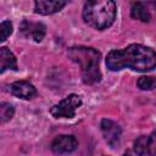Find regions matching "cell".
<instances>
[{
	"mask_svg": "<svg viewBox=\"0 0 156 156\" xmlns=\"http://www.w3.org/2000/svg\"><path fill=\"white\" fill-rule=\"evenodd\" d=\"M15 113V108L12 105H10L9 102H2L0 106V117H1V122L5 123L7 121H10L13 117Z\"/></svg>",
	"mask_w": 156,
	"mask_h": 156,
	"instance_id": "14",
	"label": "cell"
},
{
	"mask_svg": "<svg viewBox=\"0 0 156 156\" xmlns=\"http://www.w3.org/2000/svg\"><path fill=\"white\" fill-rule=\"evenodd\" d=\"M100 127H101V133H102L105 141L112 149L118 147V145L121 143V136H122V129H121L119 124H117L116 122H113L111 119L105 118L101 121Z\"/></svg>",
	"mask_w": 156,
	"mask_h": 156,
	"instance_id": "5",
	"label": "cell"
},
{
	"mask_svg": "<svg viewBox=\"0 0 156 156\" xmlns=\"http://www.w3.org/2000/svg\"><path fill=\"white\" fill-rule=\"evenodd\" d=\"M66 6V1H49V0H38L34 2V11L37 13L48 16L58 12Z\"/></svg>",
	"mask_w": 156,
	"mask_h": 156,
	"instance_id": "9",
	"label": "cell"
},
{
	"mask_svg": "<svg viewBox=\"0 0 156 156\" xmlns=\"http://www.w3.org/2000/svg\"><path fill=\"white\" fill-rule=\"evenodd\" d=\"M11 93L20 98V99H24V100H29L33 99L37 95V89L34 88V85L27 80H17L15 83L11 84Z\"/></svg>",
	"mask_w": 156,
	"mask_h": 156,
	"instance_id": "8",
	"label": "cell"
},
{
	"mask_svg": "<svg viewBox=\"0 0 156 156\" xmlns=\"http://www.w3.org/2000/svg\"><path fill=\"white\" fill-rule=\"evenodd\" d=\"M78 141L73 135H58L56 136L51 143V150L52 152L61 155V154H68L77 149Z\"/></svg>",
	"mask_w": 156,
	"mask_h": 156,
	"instance_id": "7",
	"label": "cell"
},
{
	"mask_svg": "<svg viewBox=\"0 0 156 156\" xmlns=\"http://www.w3.org/2000/svg\"><path fill=\"white\" fill-rule=\"evenodd\" d=\"M147 154L150 156H156V132L149 135V150Z\"/></svg>",
	"mask_w": 156,
	"mask_h": 156,
	"instance_id": "16",
	"label": "cell"
},
{
	"mask_svg": "<svg viewBox=\"0 0 156 156\" xmlns=\"http://www.w3.org/2000/svg\"><path fill=\"white\" fill-rule=\"evenodd\" d=\"M106 66L111 71L130 68L147 72L156 67V51L141 44H130L122 50H111L106 56Z\"/></svg>",
	"mask_w": 156,
	"mask_h": 156,
	"instance_id": "1",
	"label": "cell"
},
{
	"mask_svg": "<svg viewBox=\"0 0 156 156\" xmlns=\"http://www.w3.org/2000/svg\"><path fill=\"white\" fill-rule=\"evenodd\" d=\"M130 16L134 20H139L141 22H150L151 15L147 6L143 2H134L130 7Z\"/></svg>",
	"mask_w": 156,
	"mask_h": 156,
	"instance_id": "11",
	"label": "cell"
},
{
	"mask_svg": "<svg viewBox=\"0 0 156 156\" xmlns=\"http://www.w3.org/2000/svg\"><path fill=\"white\" fill-rule=\"evenodd\" d=\"M68 57L80 66L82 79L85 84H96L101 80L100 58L101 55L94 48L73 46L68 50Z\"/></svg>",
	"mask_w": 156,
	"mask_h": 156,
	"instance_id": "2",
	"label": "cell"
},
{
	"mask_svg": "<svg viewBox=\"0 0 156 156\" xmlns=\"http://www.w3.org/2000/svg\"><path fill=\"white\" fill-rule=\"evenodd\" d=\"M82 98L77 94H69L58 104L50 108V113L55 118H72L76 116V111L82 106Z\"/></svg>",
	"mask_w": 156,
	"mask_h": 156,
	"instance_id": "4",
	"label": "cell"
},
{
	"mask_svg": "<svg viewBox=\"0 0 156 156\" xmlns=\"http://www.w3.org/2000/svg\"><path fill=\"white\" fill-rule=\"evenodd\" d=\"M123 156H132V155H130V154H129V152H126V154H124V155H123Z\"/></svg>",
	"mask_w": 156,
	"mask_h": 156,
	"instance_id": "17",
	"label": "cell"
},
{
	"mask_svg": "<svg viewBox=\"0 0 156 156\" xmlns=\"http://www.w3.org/2000/svg\"><path fill=\"white\" fill-rule=\"evenodd\" d=\"M149 150V136L141 135L134 141V152L138 156H144Z\"/></svg>",
	"mask_w": 156,
	"mask_h": 156,
	"instance_id": "12",
	"label": "cell"
},
{
	"mask_svg": "<svg viewBox=\"0 0 156 156\" xmlns=\"http://www.w3.org/2000/svg\"><path fill=\"white\" fill-rule=\"evenodd\" d=\"M0 63H1V66H0V72L1 73H4L6 69H13V71L18 69L16 56L6 46H2L0 49Z\"/></svg>",
	"mask_w": 156,
	"mask_h": 156,
	"instance_id": "10",
	"label": "cell"
},
{
	"mask_svg": "<svg viewBox=\"0 0 156 156\" xmlns=\"http://www.w3.org/2000/svg\"><path fill=\"white\" fill-rule=\"evenodd\" d=\"M12 23L10 21H2L0 24V32H1V37H0V41H5L12 33Z\"/></svg>",
	"mask_w": 156,
	"mask_h": 156,
	"instance_id": "15",
	"label": "cell"
},
{
	"mask_svg": "<svg viewBox=\"0 0 156 156\" xmlns=\"http://www.w3.org/2000/svg\"><path fill=\"white\" fill-rule=\"evenodd\" d=\"M116 18V4L111 0L87 1L83 7L84 22L94 29L104 30L108 28Z\"/></svg>",
	"mask_w": 156,
	"mask_h": 156,
	"instance_id": "3",
	"label": "cell"
},
{
	"mask_svg": "<svg viewBox=\"0 0 156 156\" xmlns=\"http://www.w3.org/2000/svg\"><path fill=\"white\" fill-rule=\"evenodd\" d=\"M136 85L141 90H152L156 88V77L154 76H143L138 79Z\"/></svg>",
	"mask_w": 156,
	"mask_h": 156,
	"instance_id": "13",
	"label": "cell"
},
{
	"mask_svg": "<svg viewBox=\"0 0 156 156\" xmlns=\"http://www.w3.org/2000/svg\"><path fill=\"white\" fill-rule=\"evenodd\" d=\"M20 32L24 38L40 43L46 34V27L41 22H30L24 20L20 26Z\"/></svg>",
	"mask_w": 156,
	"mask_h": 156,
	"instance_id": "6",
	"label": "cell"
}]
</instances>
